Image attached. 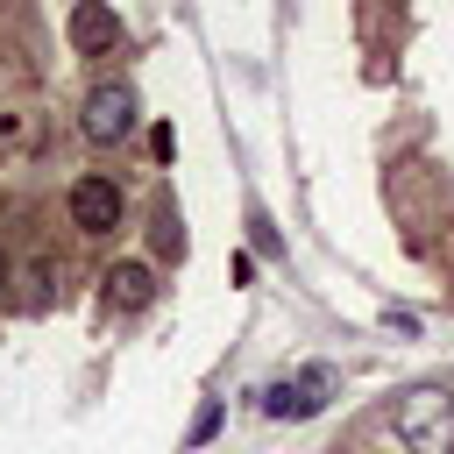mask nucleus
<instances>
[{
  "label": "nucleus",
  "instance_id": "obj_5",
  "mask_svg": "<svg viewBox=\"0 0 454 454\" xmlns=\"http://www.w3.org/2000/svg\"><path fill=\"white\" fill-rule=\"evenodd\" d=\"M114 43H121V14L99 7V0H78V7H71V50L99 57V50H114Z\"/></svg>",
  "mask_w": 454,
  "mask_h": 454
},
{
  "label": "nucleus",
  "instance_id": "obj_3",
  "mask_svg": "<svg viewBox=\"0 0 454 454\" xmlns=\"http://www.w3.org/2000/svg\"><path fill=\"white\" fill-rule=\"evenodd\" d=\"M78 128H85V142H121V135L135 128V92H128V85H92Z\"/></svg>",
  "mask_w": 454,
  "mask_h": 454
},
{
  "label": "nucleus",
  "instance_id": "obj_4",
  "mask_svg": "<svg viewBox=\"0 0 454 454\" xmlns=\"http://www.w3.org/2000/svg\"><path fill=\"white\" fill-rule=\"evenodd\" d=\"M71 220L85 234H114L121 227V184L114 177H78L71 184Z\"/></svg>",
  "mask_w": 454,
  "mask_h": 454
},
{
  "label": "nucleus",
  "instance_id": "obj_7",
  "mask_svg": "<svg viewBox=\"0 0 454 454\" xmlns=\"http://www.w3.org/2000/svg\"><path fill=\"white\" fill-rule=\"evenodd\" d=\"M220 433V404H199V419H192V447H206Z\"/></svg>",
  "mask_w": 454,
  "mask_h": 454
},
{
  "label": "nucleus",
  "instance_id": "obj_6",
  "mask_svg": "<svg viewBox=\"0 0 454 454\" xmlns=\"http://www.w3.org/2000/svg\"><path fill=\"white\" fill-rule=\"evenodd\" d=\"M106 298H114L121 312H142V305L156 298V277H149V262H121V270L106 277Z\"/></svg>",
  "mask_w": 454,
  "mask_h": 454
},
{
  "label": "nucleus",
  "instance_id": "obj_2",
  "mask_svg": "<svg viewBox=\"0 0 454 454\" xmlns=\"http://www.w3.org/2000/svg\"><path fill=\"white\" fill-rule=\"evenodd\" d=\"M326 397H333V369L312 362V369H298L291 383H270V390H262V411H270V419H312Z\"/></svg>",
  "mask_w": 454,
  "mask_h": 454
},
{
  "label": "nucleus",
  "instance_id": "obj_8",
  "mask_svg": "<svg viewBox=\"0 0 454 454\" xmlns=\"http://www.w3.org/2000/svg\"><path fill=\"white\" fill-rule=\"evenodd\" d=\"M0 284H7V262H0Z\"/></svg>",
  "mask_w": 454,
  "mask_h": 454
},
{
  "label": "nucleus",
  "instance_id": "obj_1",
  "mask_svg": "<svg viewBox=\"0 0 454 454\" xmlns=\"http://www.w3.org/2000/svg\"><path fill=\"white\" fill-rule=\"evenodd\" d=\"M397 440L404 454H454V390L447 383H419L397 397Z\"/></svg>",
  "mask_w": 454,
  "mask_h": 454
}]
</instances>
